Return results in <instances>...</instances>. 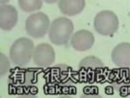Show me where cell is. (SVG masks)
I'll return each mask as SVG.
<instances>
[{"label": "cell", "instance_id": "6da1fadb", "mask_svg": "<svg viewBox=\"0 0 130 98\" xmlns=\"http://www.w3.org/2000/svg\"><path fill=\"white\" fill-rule=\"evenodd\" d=\"M74 31V24L70 18L61 17L53 20L50 24L48 36L53 44L65 45L70 40Z\"/></svg>", "mask_w": 130, "mask_h": 98}, {"label": "cell", "instance_id": "7a4b0ae2", "mask_svg": "<svg viewBox=\"0 0 130 98\" xmlns=\"http://www.w3.org/2000/svg\"><path fill=\"white\" fill-rule=\"evenodd\" d=\"M34 43L28 37H20L12 43L10 49V58L17 66H25L33 58Z\"/></svg>", "mask_w": 130, "mask_h": 98}, {"label": "cell", "instance_id": "3957f363", "mask_svg": "<svg viewBox=\"0 0 130 98\" xmlns=\"http://www.w3.org/2000/svg\"><path fill=\"white\" fill-rule=\"evenodd\" d=\"M50 20L47 14L43 12H36L31 14L25 21V30L33 38H42L49 32Z\"/></svg>", "mask_w": 130, "mask_h": 98}, {"label": "cell", "instance_id": "277c9868", "mask_svg": "<svg viewBox=\"0 0 130 98\" xmlns=\"http://www.w3.org/2000/svg\"><path fill=\"white\" fill-rule=\"evenodd\" d=\"M119 18L111 10H102L94 19V28L102 36H113L119 29Z\"/></svg>", "mask_w": 130, "mask_h": 98}, {"label": "cell", "instance_id": "5b68a950", "mask_svg": "<svg viewBox=\"0 0 130 98\" xmlns=\"http://www.w3.org/2000/svg\"><path fill=\"white\" fill-rule=\"evenodd\" d=\"M33 62L37 67H50L55 62L56 52L54 48L49 43H40L35 47Z\"/></svg>", "mask_w": 130, "mask_h": 98}, {"label": "cell", "instance_id": "8992f818", "mask_svg": "<svg viewBox=\"0 0 130 98\" xmlns=\"http://www.w3.org/2000/svg\"><path fill=\"white\" fill-rule=\"evenodd\" d=\"M95 43V37L87 30H77L70 38V44L76 51H87L93 47Z\"/></svg>", "mask_w": 130, "mask_h": 98}, {"label": "cell", "instance_id": "52a82bcc", "mask_svg": "<svg viewBox=\"0 0 130 98\" xmlns=\"http://www.w3.org/2000/svg\"><path fill=\"white\" fill-rule=\"evenodd\" d=\"M18 21V10L13 5L5 4L0 8V27L1 30H11Z\"/></svg>", "mask_w": 130, "mask_h": 98}, {"label": "cell", "instance_id": "ba28073f", "mask_svg": "<svg viewBox=\"0 0 130 98\" xmlns=\"http://www.w3.org/2000/svg\"><path fill=\"white\" fill-rule=\"evenodd\" d=\"M111 59L120 68H130V43H121L114 48Z\"/></svg>", "mask_w": 130, "mask_h": 98}, {"label": "cell", "instance_id": "9c48e42d", "mask_svg": "<svg viewBox=\"0 0 130 98\" xmlns=\"http://www.w3.org/2000/svg\"><path fill=\"white\" fill-rule=\"evenodd\" d=\"M85 0H59L58 8L63 15L73 17L80 14L85 8Z\"/></svg>", "mask_w": 130, "mask_h": 98}, {"label": "cell", "instance_id": "30bf717a", "mask_svg": "<svg viewBox=\"0 0 130 98\" xmlns=\"http://www.w3.org/2000/svg\"><path fill=\"white\" fill-rule=\"evenodd\" d=\"M43 0H18L20 9L24 12H35L43 7Z\"/></svg>", "mask_w": 130, "mask_h": 98}, {"label": "cell", "instance_id": "8fae6325", "mask_svg": "<svg viewBox=\"0 0 130 98\" xmlns=\"http://www.w3.org/2000/svg\"><path fill=\"white\" fill-rule=\"evenodd\" d=\"M92 67L96 68V67H103V63L100 59H98L95 57H86L84 59H83L80 62V67Z\"/></svg>", "mask_w": 130, "mask_h": 98}, {"label": "cell", "instance_id": "7c38bea8", "mask_svg": "<svg viewBox=\"0 0 130 98\" xmlns=\"http://www.w3.org/2000/svg\"><path fill=\"white\" fill-rule=\"evenodd\" d=\"M10 69V61L5 54H1V76H5Z\"/></svg>", "mask_w": 130, "mask_h": 98}, {"label": "cell", "instance_id": "4fadbf2b", "mask_svg": "<svg viewBox=\"0 0 130 98\" xmlns=\"http://www.w3.org/2000/svg\"><path fill=\"white\" fill-rule=\"evenodd\" d=\"M43 2L47 4H55L56 2H59V0H43Z\"/></svg>", "mask_w": 130, "mask_h": 98}, {"label": "cell", "instance_id": "5bb4252c", "mask_svg": "<svg viewBox=\"0 0 130 98\" xmlns=\"http://www.w3.org/2000/svg\"><path fill=\"white\" fill-rule=\"evenodd\" d=\"M9 1H10V0H0V2H1L2 5H5V4H7Z\"/></svg>", "mask_w": 130, "mask_h": 98}]
</instances>
